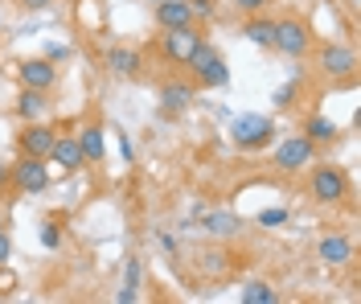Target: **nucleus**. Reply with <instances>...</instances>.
Masks as SVG:
<instances>
[{
    "instance_id": "nucleus-1",
    "label": "nucleus",
    "mask_w": 361,
    "mask_h": 304,
    "mask_svg": "<svg viewBox=\"0 0 361 304\" xmlns=\"http://www.w3.org/2000/svg\"><path fill=\"white\" fill-rule=\"evenodd\" d=\"M271 49H279L288 62L308 58V49H312V25H308V17H295V13L275 17V42H271Z\"/></svg>"
},
{
    "instance_id": "nucleus-2",
    "label": "nucleus",
    "mask_w": 361,
    "mask_h": 304,
    "mask_svg": "<svg viewBox=\"0 0 361 304\" xmlns=\"http://www.w3.org/2000/svg\"><path fill=\"white\" fill-rule=\"evenodd\" d=\"M349 173L341 164H316L312 177H308V193H312L320 206H341L349 197Z\"/></svg>"
},
{
    "instance_id": "nucleus-3",
    "label": "nucleus",
    "mask_w": 361,
    "mask_h": 304,
    "mask_svg": "<svg viewBox=\"0 0 361 304\" xmlns=\"http://www.w3.org/2000/svg\"><path fill=\"white\" fill-rule=\"evenodd\" d=\"M230 140L234 148H243V152H259V148H267L275 140V123L267 116H234L230 119Z\"/></svg>"
},
{
    "instance_id": "nucleus-4",
    "label": "nucleus",
    "mask_w": 361,
    "mask_h": 304,
    "mask_svg": "<svg viewBox=\"0 0 361 304\" xmlns=\"http://www.w3.org/2000/svg\"><path fill=\"white\" fill-rule=\"evenodd\" d=\"M8 186L25 193V197H33V193H45V189L54 186V177H49V164L42 157H17V161L8 164Z\"/></svg>"
},
{
    "instance_id": "nucleus-5",
    "label": "nucleus",
    "mask_w": 361,
    "mask_h": 304,
    "mask_svg": "<svg viewBox=\"0 0 361 304\" xmlns=\"http://www.w3.org/2000/svg\"><path fill=\"white\" fill-rule=\"evenodd\" d=\"M197 42H202V33H197V29H160L157 54L169 62V66H185Z\"/></svg>"
},
{
    "instance_id": "nucleus-6",
    "label": "nucleus",
    "mask_w": 361,
    "mask_h": 304,
    "mask_svg": "<svg viewBox=\"0 0 361 304\" xmlns=\"http://www.w3.org/2000/svg\"><path fill=\"white\" fill-rule=\"evenodd\" d=\"M54 140H58V132L49 128V123H42V119H29L21 128V136H17V152L21 157H42V161H49V148H54Z\"/></svg>"
},
{
    "instance_id": "nucleus-7",
    "label": "nucleus",
    "mask_w": 361,
    "mask_h": 304,
    "mask_svg": "<svg viewBox=\"0 0 361 304\" xmlns=\"http://www.w3.org/2000/svg\"><path fill=\"white\" fill-rule=\"evenodd\" d=\"M312 157H316V144L308 140V136H292V140H283L279 148H275L271 164H275L279 173H300Z\"/></svg>"
},
{
    "instance_id": "nucleus-8",
    "label": "nucleus",
    "mask_w": 361,
    "mask_h": 304,
    "mask_svg": "<svg viewBox=\"0 0 361 304\" xmlns=\"http://www.w3.org/2000/svg\"><path fill=\"white\" fill-rule=\"evenodd\" d=\"M17 78H21V87H33V91H54L58 87V62H49V58H21Z\"/></svg>"
},
{
    "instance_id": "nucleus-9",
    "label": "nucleus",
    "mask_w": 361,
    "mask_h": 304,
    "mask_svg": "<svg viewBox=\"0 0 361 304\" xmlns=\"http://www.w3.org/2000/svg\"><path fill=\"white\" fill-rule=\"evenodd\" d=\"M320 71L329 74L333 83H349L357 74V54L349 46H324L320 49Z\"/></svg>"
},
{
    "instance_id": "nucleus-10",
    "label": "nucleus",
    "mask_w": 361,
    "mask_h": 304,
    "mask_svg": "<svg viewBox=\"0 0 361 304\" xmlns=\"http://www.w3.org/2000/svg\"><path fill=\"white\" fill-rule=\"evenodd\" d=\"M193 83H185V78H173V83H164L160 87V116H169V119H177L189 111V103H193Z\"/></svg>"
},
{
    "instance_id": "nucleus-11",
    "label": "nucleus",
    "mask_w": 361,
    "mask_h": 304,
    "mask_svg": "<svg viewBox=\"0 0 361 304\" xmlns=\"http://www.w3.org/2000/svg\"><path fill=\"white\" fill-rule=\"evenodd\" d=\"M157 25L160 29H197V17L189 0H157Z\"/></svg>"
},
{
    "instance_id": "nucleus-12",
    "label": "nucleus",
    "mask_w": 361,
    "mask_h": 304,
    "mask_svg": "<svg viewBox=\"0 0 361 304\" xmlns=\"http://www.w3.org/2000/svg\"><path fill=\"white\" fill-rule=\"evenodd\" d=\"M103 62H107V71H111L115 78H140V71H144L140 49H132V46H111Z\"/></svg>"
},
{
    "instance_id": "nucleus-13",
    "label": "nucleus",
    "mask_w": 361,
    "mask_h": 304,
    "mask_svg": "<svg viewBox=\"0 0 361 304\" xmlns=\"http://www.w3.org/2000/svg\"><path fill=\"white\" fill-rule=\"evenodd\" d=\"M316 255H320V263H329V267H345L353 259V238L349 234H324L320 247H316Z\"/></svg>"
},
{
    "instance_id": "nucleus-14",
    "label": "nucleus",
    "mask_w": 361,
    "mask_h": 304,
    "mask_svg": "<svg viewBox=\"0 0 361 304\" xmlns=\"http://www.w3.org/2000/svg\"><path fill=\"white\" fill-rule=\"evenodd\" d=\"M49 161H58L66 173H78L82 169V148H78V136H58L54 140V148H49Z\"/></svg>"
},
{
    "instance_id": "nucleus-15",
    "label": "nucleus",
    "mask_w": 361,
    "mask_h": 304,
    "mask_svg": "<svg viewBox=\"0 0 361 304\" xmlns=\"http://www.w3.org/2000/svg\"><path fill=\"white\" fill-rule=\"evenodd\" d=\"M17 116L29 123V119H42L45 111H49V91H33V87H21V95H17Z\"/></svg>"
},
{
    "instance_id": "nucleus-16",
    "label": "nucleus",
    "mask_w": 361,
    "mask_h": 304,
    "mask_svg": "<svg viewBox=\"0 0 361 304\" xmlns=\"http://www.w3.org/2000/svg\"><path fill=\"white\" fill-rule=\"evenodd\" d=\"M78 148H82V161L87 164H103V157H107V136H103V128H99V123H87L82 136H78Z\"/></svg>"
},
{
    "instance_id": "nucleus-17",
    "label": "nucleus",
    "mask_w": 361,
    "mask_h": 304,
    "mask_svg": "<svg viewBox=\"0 0 361 304\" xmlns=\"http://www.w3.org/2000/svg\"><path fill=\"white\" fill-rule=\"evenodd\" d=\"M243 37H247L250 46L271 49V42H275V17H263V13H250V21L243 25Z\"/></svg>"
},
{
    "instance_id": "nucleus-18",
    "label": "nucleus",
    "mask_w": 361,
    "mask_h": 304,
    "mask_svg": "<svg viewBox=\"0 0 361 304\" xmlns=\"http://www.w3.org/2000/svg\"><path fill=\"white\" fill-rule=\"evenodd\" d=\"M193 78H197V87H202V91H222L226 83H230V66H226V58L218 54V58H209Z\"/></svg>"
},
{
    "instance_id": "nucleus-19",
    "label": "nucleus",
    "mask_w": 361,
    "mask_h": 304,
    "mask_svg": "<svg viewBox=\"0 0 361 304\" xmlns=\"http://www.w3.org/2000/svg\"><path fill=\"white\" fill-rule=\"evenodd\" d=\"M300 136H308V140H312L316 148H320V144H333V140L341 136V132H337V123H333L329 116H320V111H316V116L304 119V132H300Z\"/></svg>"
},
{
    "instance_id": "nucleus-20",
    "label": "nucleus",
    "mask_w": 361,
    "mask_h": 304,
    "mask_svg": "<svg viewBox=\"0 0 361 304\" xmlns=\"http://www.w3.org/2000/svg\"><path fill=\"white\" fill-rule=\"evenodd\" d=\"M238 300L243 304H275L279 300V292L271 288V284H263V280H250L243 292H238Z\"/></svg>"
},
{
    "instance_id": "nucleus-21",
    "label": "nucleus",
    "mask_w": 361,
    "mask_h": 304,
    "mask_svg": "<svg viewBox=\"0 0 361 304\" xmlns=\"http://www.w3.org/2000/svg\"><path fill=\"white\" fill-rule=\"evenodd\" d=\"M238 214H226V210H218V214H205V222H202V231H209V234H238Z\"/></svg>"
},
{
    "instance_id": "nucleus-22",
    "label": "nucleus",
    "mask_w": 361,
    "mask_h": 304,
    "mask_svg": "<svg viewBox=\"0 0 361 304\" xmlns=\"http://www.w3.org/2000/svg\"><path fill=\"white\" fill-rule=\"evenodd\" d=\"M140 296V259H128V276H123V288L115 292L119 304H132Z\"/></svg>"
},
{
    "instance_id": "nucleus-23",
    "label": "nucleus",
    "mask_w": 361,
    "mask_h": 304,
    "mask_svg": "<svg viewBox=\"0 0 361 304\" xmlns=\"http://www.w3.org/2000/svg\"><path fill=\"white\" fill-rule=\"evenodd\" d=\"M295 91H300V74H292L279 91H275V107H292V99H295Z\"/></svg>"
},
{
    "instance_id": "nucleus-24",
    "label": "nucleus",
    "mask_w": 361,
    "mask_h": 304,
    "mask_svg": "<svg viewBox=\"0 0 361 304\" xmlns=\"http://www.w3.org/2000/svg\"><path fill=\"white\" fill-rule=\"evenodd\" d=\"M259 226H283L288 222V210L283 206H271V210H259V218H255Z\"/></svg>"
},
{
    "instance_id": "nucleus-25",
    "label": "nucleus",
    "mask_w": 361,
    "mask_h": 304,
    "mask_svg": "<svg viewBox=\"0 0 361 304\" xmlns=\"http://www.w3.org/2000/svg\"><path fill=\"white\" fill-rule=\"evenodd\" d=\"M42 247H49V251H58V247H62V231H58L54 222H45V226H42Z\"/></svg>"
},
{
    "instance_id": "nucleus-26",
    "label": "nucleus",
    "mask_w": 361,
    "mask_h": 304,
    "mask_svg": "<svg viewBox=\"0 0 361 304\" xmlns=\"http://www.w3.org/2000/svg\"><path fill=\"white\" fill-rule=\"evenodd\" d=\"M189 8H193V17H205L209 21L218 13V0H189Z\"/></svg>"
},
{
    "instance_id": "nucleus-27",
    "label": "nucleus",
    "mask_w": 361,
    "mask_h": 304,
    "mask_svg": "<svg viewBox=\"0 0 361 304\" xmlns=\"http://www.w3.org/2000/svg\"><path fill=\"white\" fill-rule=\"evenodd\" d=\"M234 8H238V13H267L271 8V0H234Z\"/></svg>"
},
{
    "instance_id": "nucleus-28",
    "label": "nucleus",
    "mask_w": 361,
    "mask_h": 304,
    "mask_svg": "<svg viewBox=\"0 0 361 304\" xmlns=\"http://www.w3.org/2000/svg\"><path fill=\"white\" fill-rule=\"evenodd\" d=\"M8 259H13V238H8V234L0 231V267H4Z\"/></svg>"
},
{
    "instance_id": "nucleus-29",
    "label": "nucleus",
    "mask_w": 361,
    "mask_h": 304,
    "mask_svg": "<svg viewBox=\"0 0 361 304\" xmlns=\"http://www.w3.org/2000/svg\"><path fill=\"white\" fill-rule=\"evenodd\" d=\"M17 4H21L25 13H45V8H49L54 0H17Z\"/></svg>"
},
{
    "instance_id": "nucleus-30",
    "label": "nucleus",
    "mask_w": 361,
    "mask_h": 304,
    "mask_svg": "<svg viewBox=\"0 0 361 304\" xmlns=\"http://www.w3.org/2000/svg\"><path fill=\"white\" fill-rule=\"evenodd\" d=\"M45 58H49V62H62V58H70V49L66 46H49L45 49Z\"/></svg>"
},
{
    "instance_id": "nucleus-31",
    "label": "nucleus",
    "mask_w": 361,
    "mask_h": 304,
    "mask_svg": "<svg viewBox=\"0 0 361 304\" xmlns=\"http://www.w3.org/2000/svg\"><path fill=\"white\" fill-rule=\"evenodd\" d=\"M119 157H123V161H135V148H132L128 136H119Z\"/></svg>"
},
{
    "instance_id": "nucleus-32",
    "label": "nucleus",
    "mask_w": 361,
    "mask_h": 304,
    "mask_svg": "<svg viewBox=\"0 0 361 304\" xmlns=\"http://www.w3.org/2000/svg\"><path fill=\"white\" fill-rule=\"evenodd\" d=\"M160 247H164V251L173 255V251H177V238H173V234H160Z\"/></svg>"
},
{
    "instance_id": "nucleus-33",
    "label": "nucleus",
    "mask_w": 361,
    "mask_h": 304,
    "mask_svg": "<svg viewBox=\"0 0 361 304\" xmlns=\"http://www.w3.org/2000/svg\"><path fill=\"white\" fill-rule=\"evenodd\" d=\"M4 186H8V164H4V157H0V193H4Z\"/></svg>"
},
{
    "instance_id": "nucleus-34",
    "label": "nucleus",
    "mask_w": 361,
    "mask_h": 304,
    "mask_svg": "<svg viewBox=\"0 0 361 304\" xmlns=\"http://www.w3.org/2000/svg\"><path fill=\"white\" fill-rule=\"evenodd\" d=\"M0 231H4V218H0Z\"/></svg>"
},
{
    "instance_id": "nucleus-35",
    "label": "nucleus",
    "mask_w": 361,
    "mask_h": 304,
    "mask_svg": "<svg viewBox=\"0 0 361 304\" xmlns=\"http://www.w3.org/2000/svg\"><path fill=\"white\" fill-rule=\"evenodd\" d=\"M152 4H157V0H152Z\"/></svg>"
}]
</instances>
